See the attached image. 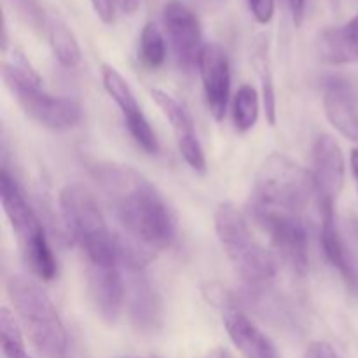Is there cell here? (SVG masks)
I'll list each match as a JSON object with an SVG mask.
<instances>
[{"mask_svg": "<svg viewBox=\"0 0 358 358\" xmlns=\"http://www.w3.org/2000/svg\"><path fill=\"white\" fill-rule=\"evenodd\" d=\"M150 94H152V100L156 101L157 107L161 108L164 117L170 121L171 128H173L180 156L184 157V161L192 170L198 171V173H205V150H203L201 142H199L198 135H196L194 122H192V117L189 115V112L185 110V107L177 98L171 96L166 91L152 90Z\"/></svg>", "mask_w": 358, "mask_h": 358, "instance_id": "5bb4252c", "label": "cell"}, {"mask_svg": "<svg viewBox=\"0 0 358 358\" xmlns=\"http://www.w3.org/2000/svg\"><path fill=\"white\" fill-rule=\"evenodd\" d=\"M163 24L178 66L182 70L194 69L203 51L201 24L194 10L184 2L170 0L163 9Z\"/></svg>", "mask_w": 358, "mask_h": 358, "instance_id": "9c48e42d", "label": "cell"}, {"mask_svg": "<svg viewBox=\"0 0 358 358\" xmlns=\"http://www.w3.org/2000/svg\"><path fill=\"white\" fill-rule=\"evenodd\" d=\"M318 208H320L322 217L320 241L325 257L331 262L332 268L338 269L341 278L345 280V283L348 285V289L355 292V290H358L355 266H353L352 257H350L348 254V248H346L345 240H343L341 233H339L338 229V224H336L334 205L324 203V205H318Z\"/></svg>", "mask_w": 358, "mask_h": 358, "instance_id": "e0dca14e", "label": "cell"}, {"mask_svg": "<svg viewBox=\"0 0 358 358\" xmlns=\"http://www.w3.org/2000/svg\"><path fill=\"white\" fill-rule=\"evenodd\" d=\"M96 16L103 21L105 24L114 23L115 20V0H91Z\"/></svg>", "mask_w": 358, "mask_h": 358, "instance_id": "4316f807", "label": "cell"}, {"mask_svg": "<svg viewBox=\"0 0 358 358\" xmlns=\"http://www.w3.org/2000/svg\"><path fill=\"white\" fill-rule=\"evenodd\" d=\"M248 7L261 24H268L275 16V0H248Z\"/></svg>", "mask_w": 358, "mask_h": 358, "instance_id": "d4e9b609", "label": "cell"}, {"mask_svg": "<svg viewBox=\"0 0 358 358\" xmlns=\"http://www.w3.org/2000/svg\"><path fill=\"white\" fill-rule=\"evenodd\" d=\"M324 110L329 122L345 138L358 143V91L343 77H329L324 84Z\"/></svg>", "mask_w": 358, "mask_h": 358, "instance_id": "2e32d148", "label": "cell"}, {"mask_svg": "<svg viewBox=\"0 0 358 358\" xmlns=\"http://www.w3.org/2000/svg\"><path fill=\"white\" fill-rule=\"evenodd\" d=\"M101 80H103V87L108 96L121 108V114L124 117L126 126H128L129 135L135 140L136 145L142 147L147 154H156L159 150L157 136L150 122L147 121L145 114L140 108L128 80L112 65H101Z\"/></svg>", "mask_w": 358, "mask_h": 358, "instance_id": "30bf717a", "label": "cell"}, {"mask_svg": "<svg viewBox=\"0 0 358 358\" xmlns=\"http://www.w3.org/2000/svg\"><path fill=\"white\" fill-rule=\"evenodd\" d=\"M0 199H2L3 212L17 238L20 248L28 247L45 236L41 220L31 210L17 182L10 177L6 168H2V173H0Z\"/></svg>", "mask_w": 358, "mask_h": 358, "instance_id": "9a60e30c", "label": "cell"}, {"mask_svg": "<svg viewBox=\"0 0 358 358\" xmlns=\"http://www.w3.org/2000/svg\"><path fill=\"white\" fill-rule=\"evenodd\" d=\"M250 215L268 234L273 247L287 262V266L297 275H306L310 268V250H308V231L304 217L266 208L254 203H250Z\"/></svg>", "mask_w": 358, "mask_h": 358, "instance_id": "52a82bcc", "label": "cell"}, {"mask_svg": "<svg viewBox=\"0 0 358 358\" xmlns=\"http://www.w3.org/2000/svg\"><path fill=\"white\" fill-rule=\"evenodd\" d=\"M346 164L339 143L331 135H320L313 143V177L318 205H334L345 185Z\"/></svg>", "mask_w": 358, "mask_h": 358, "instance_id": "8fae6325", "label": "cell"}, {"mask_svg": "<svg viewBox=\"0 0 358 358\" xmlns=\"http://www.w3.org/2000/svg\"><path fill=\"white\" fill-rule=\"evenodd\" d=\"M329 2H331L332 6H334V7H338V6H339V0H329Z\"/></svg>", "mask_w": 358, "mask_h": 358, "instance_id": "1f68e13d", "label": "cell"}, {"mask_svg": "<svg viewBox=\"0 0 358 358\" xmlns=\"http://www.w3.org/2000/svg\"><path fill=\"white\" fill-rule=\"evenodd\" d=\"M59 208L86 266L122 261V241L112 236L96 198L83 184H69L62 189Z\"/></svg>", "mask_w": 358, "mask_h": 358, "instance_id": "3957f363", "label": "cell"}, {"mask_svg": "<svg viewBox=\"0 0 358 358\" xmlns=\"http://www.w3.org/2000/svg\"><path fill=\"white\" fill-rule=\"evenodd\" d=\"M205 358H233V357H231L226 350L219 348V350H213V352L208 353Z\"/></svg>", "mask_w": 358, "mask_h": 358, "instance_id": "4dcf8cb0", "label": "cell"}, {"mask_svg": "<svg viewBox=\"0 0 358 358\" xmlns=\"http://www.w3.org/2000/svg\"><path fill=\"white\" fill-rule=\"evenodd\" d=\"M198 69L210 114L215 121H222L231 94V65L227 52L219 44H205Z\"/></svg>", "mask_w": 358, "mask_h": 358, "instance_id": "7c38bea8", "label": "cell"}, {"mask_svg": "<svg viewBox=\"0 0 358 358\" xmlns=\"http://www.w3.org/2000/svg\"><path fill=\"white\" fill-rule=\"evenodd\" d=\"M287 3H289V9H290V14H292L294 23L299 27V24L303 23L304 10H306V0H287Z\"/></svg>", "mask_w": 358, "mask_h": 358, "instance_id": "83f0119b", "label": "cell"}, {"mask_svg": "<svg viewBox=\"0 0 358 358\" xmlns=\"http://www.w3.org/2000/svg\"><path fill=\"white\" fill-rule=\"evenodd\" d=\"M0 343L6 358H31L27 353L23 339V329L7 308L0 310Z\"/></svg>", "mask_w": 358, "mask_h": 358, "instance_id": "603a6c76", "label": "cell"}, {"mask_svg": "<svg viewBox=\"0 0 358 358\" xmlns=\"http://www.w3.org/2000/svg\"><path fill=\"white\" fill-rule=\"evenodd\" d=\"M259 94L257 90L250 84H243L238 90L236 96H234V105H233V119L234 126L240 133L250 131L255 126L259 119Z\"/></svg>", "mask_w": 358, "mask_h": 358, "instance_id": "7402d4cb", "label": "cell"}, {"mask_svg": "<svg viewBox=\"0 0 358 358\" xmlns=\"http://www.w3.org/2000/svg\"><path fill=\"white\" fill-rule=\"evenodd\" d=\"M303 358H341L338 355V352L334 350V346L329 345L325 341H313L304 352Z\"/></svg>", "mask_w": 358, "mask_h": 358, "instance_id": "484cf974", "label": "cell"}, {"mask_svg": "<svg viewBox=\"0 0 358 358\" xmlns=\"http://www.w3.org/2000/svg\"><path fill=\"white\" fill-rule=\"evenodd\" d=\"M213 220L217 240L241 282L250 289H268L276 276L275 257L255 240L245 217L231 203H220Z\"/></svg>", "mask_w": 358, "mask_h": 358, "instance_id": "277c9868", "label": "cell"}, {"mask_svg": "<svg viewBox=\"0 0 358 358\" xmlns=\"http://www.w3.org/2000/svg\"><path fill=\"white\" fill-rule=\"evenodd\" d=\"M124 255V254H122ZM87 269V287L90 296L100 317L107 322H115L124 308L126 280L124 261L115 264H90Z\"/></svg>", "mask_w": 358, "mask_h": 358, "instance_id": "4fadbf2b", "label": "cell"}, {"mask_svg": "<svg viewBox=\"0 0 358 358\" xmlns=\"http://www.w3.org/2000/svg\"><path fill=\"white\" fill-rule=\"evenodd\" d=\"M45 35H48L49 45H51L55 58L65 69H76L80 63V45L73 31L69 28V24L59 20L58 16L49 14Z\"/></svg>", "mask_w": 358, "mask_h": 358, "instance_id": "d6986e66", "label": "cell"}, {"mask_svg": "<svg viewBox=\"0 0 358 358\" xmlns=\"http://www.w3.org/2000/svg\"><path fill=\"white\" fill-rule=\"evenodd\" d=\"M7 294L38 355L65 358L69 336L51 297L24 276H13L7 282Z\"/></svg>", "mask_w": 358, "mask_h": 358, "instance_id": "5b68a950", "label": "cell"}, {"mask_svg": "<svg viewBox=\"0 0 358 358\" xmlns=\"http://www.w3.org/2000/svg\"><path fill=\"white\" fill-rule=\"evenodd\" d=\"M14 13L21 17L30 28H34L38 34H45L48 27V14L44 13L41 0H7Z\"/></svg>", "mask_w": 358, "mask_h": 358, "instance_id": "cb8c5ba5", "label": "cell"}, {"mask_svg": "<svg viewBox=\"0 0 358 358\" xmlns=\"http://www.w3.org/2000/svg\"><path fill=\"white\" fill-rule=\"evenodd\" d=\"M252 63L255 66L259 79H261L262 86V100H264L266 117H268L269 124L275 126L276 122V93H275V83H273V72H271V62H269L268 52V38L259 37L254 44V51H252Z\"/></svg>", "mask_w": 358, "mask_h": 358, "instance_id": "ffe728a7", "label": "cell"}, {"mask_svg": "<svg viewBox=\"0 0 358 358\" xmlns=\"http://www.w3.org/2000/svg\"><path fill=\"white\" fill-rule=\"evenodd\" d=\"M3 83L24 114L51 131H69L83 119V108L72 98L55 96L42 87V77L20 49L13 48L2 65Z\"/></svg>", "mask_w": 358, "mask_h": 358, "instance_id": "7a4b0ae2", "label": "cell"}, {"mask_svg": "<svg viewBox=\"0 0 358 358\" xmlns=\"http://www.w3.org/2000/svg\"><path fill=\"white\" fill-rule=\"evenodd\" d=\"M91 177L103 192L122 229L149 250H163L175 240L177 224L170 205L152 182L129 164L100 163Z\"/></svg>", "mask_w": 358, "mask_h": 358, "instance_id": "6da1fadb", "label": "cell"}, {"mask_svg": "<svg viewBox=\"0 0 358 358\" xmlns=\"http://www.w3.org/2000/svg\"><path fill=\"white\" fill-rule=\"evenodd\" d=\"M206 297L215 308H219L222 315V324L226 327L227 336L236 346L238 352L243 358H280L275 345L271 339L250 320L247 313L238 304L233 297L220 287H208Z\"/></svg>", "mask_w": 358, "mask_h": 358, "instance_id": "ba28073f", "label": "cell"}, {"mask_svg": "<svg viewBox=\"0 0 358 358\" xmlns=\"http://www.w3.org/2000/svg\"><path fill=\"white\" fill-rule=\"evenodd\" d=\"M318 55L331 65H350L358 62V14L341 27L327 28L317 42Z\"/></svg>", "mask_w": 358, "mask_h": 358, "instance_id": "ac0fdd59", "label": "cell"}, {"mask_svg": "<svg viewBox=\"0 0 358 358\" xmlns=\"http://www.w3.org/2000/svg\"><path fill=\"white\" fill-rule=\"evenodd\" d=\"M315 196L317 191L310 171L285 154L273 152L255 175L250 203L303 217Z\"/></svg>", "mask_w": 358, "mask_h": 358, "instance_id": "8992f818", "label": "cell"}, {"mask_svg": "<svg viewBox=\"0 0 358 358\" xmlns=\"http://www.w3.org/2000/svg\"><path fill=\"white\" fill-rule=\"evenodd\" d=\"M133 358H150V357H133Z\"/></svg>", "mask_w": 358, "mask_h": 358, "instance_id": "d6a6232c", "label": "cell"}, {"mask_svg": "<svg viewBox=\"0 0 358 358\" xmlns=\"http://www.w3.org/2000/svg\"><path fill=\"white\" fill-rule=\"evenodd\" d=\"M138 59L149 70L159 69L166 59V42L156 23H147L142 28L138 42Z\"/></svg>", "mask_w": 358, "mask_h": 358, "instance_id": "44dd1931", "label": "cell"}, {"mask_svg": "<svg viewBox=\"0 0 358 358\" xmlns=\"http://www.w3.org/2000/svg\"><path fill=\"white\" fill-rule=\"evenodd\" d=\"M352 173L353 178H355V185L358 191V149L352 150Z\"/></svg>", "mask_w": 358, "mask_h": 358, "instance_id": "f546056e", "label": "cell"}, {"mask_svg": "<svg viewBox=\"0 0 358 358\" xmlns=\"http://www.w3.org/2000/svg\"><path fill=\"white\" fill-rule=\"evenodd\" d=\"M140 3H142V0H121V9L126 14H135L138 10Z\"/></svg>", "mask_w": 358, "mask_h": 358, "instance_id": "f1b7e54d", "label": "cell"}]
</instances>
